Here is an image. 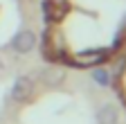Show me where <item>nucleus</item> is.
I'll return each instance as SVG.
<instances>
[{
    "label": "nucleus",
    "mask_w": 126,
    "mask_h": 124,
    "mask_svg": "<svg viewBox=\"0 0 126 124\" xmlns=\"http://www.w3.org/2000/svg\"><path fill=\"white\" fill-rule=\"evenodd\" d=\"M92 77H94V81L101 84V86H106V84H108V72H106V70H94V72H92Z\"/></svg>",
    "instance_id": "nucleus-5"
},
{
    "label": "nucleus",
    "mask_w": 126,
    "mask_h": 124,
    "mask_svg": "<svg viewBox=\"0 0 126 124\" xmlns=\"http://www.w3.org/2000/svg\"><path fill=\"white\" fill-rule=\"evenodd\" d=\"M34 48H36V36H34V32H29V29H23V32H18L11 38V50L18 52V54H27Z\"/></svg>",
    "instance_id": "nucleus-1"
},
{
    "label": "nucleus",
    "mask_w": 126,
    "mask_h": 124,
    "mask_svg": "<svg viewBox=\"0 0 126 124\" xmlns=\"http://www.w3.org/2000/svg\"><path fill=\"white\" fill-rule=\"evenodd\" d=\"M97 122L99 124H117L119 122V113H117V108L115 106H101L99 108V113H97Z\"/></svg>",
    "instance_id": "nucleus-3"
},
{
    "label": "nucleus",
    "mask_w": 126,
    "mask_h": 124,
    "mask_svg": "<svg viewBox=\"0 0 126 124\" xmlns=\"http://www.w3.org/2000/svg\"><path fill=\"white\" fill-rule=\"evenodd\" d=\"M106 56H108V54H106V52H99V50L83 52V54H79V61H81L79 66H97V63H101Z\"/></svg>",
    "instance_id": "nucleus-4"
},
{
    "label": "nucleus",
    "mask_w": 126,
    "mask_h": 124,
    "mask_svg": "<svg viewBox=\"0 0 126 124\" xmlns=\"http://www.w3.org/2000/svg\"><path fill=\"white\" fill-rule=\"evenodd\" d=\"M34 92V81L29 77H18L14 81V88H11V99L14 102H27Z\"/></svg>",
    "instance_id": "nucleus-2"
}]
</instances>
